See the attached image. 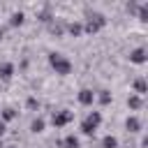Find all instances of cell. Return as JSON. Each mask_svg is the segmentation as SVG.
<instances>
[{
	"label": "cell",
	"instance_id": "6da1fadb",
	"mask_svg": "<svg viewBox=\"0 0 148 148\" xmlns=\"http://www.w3.org/2000/svg\"><path fill=\"white\" fill-rule=\"evenodd\" d=\"M104 25H106V16H104V14L92 12V9L86 12V23H83V32H86V35H95V32H99Z\"/></svg>",
	"mask_w": 148,
	"mask_h": 148
},
{
	"label": "cell",
	"instance_id": "7a4b0ae2",
	"mask_svg": "<svg viewBox=\"0 0 148 148\" xmlns=\"http://www.w3.org/2000/svg\"><path fill=\"white\" fill-rule=\"evenodd\" d=\"M49 65H51V69H53L56 74H60V76H67V74L72 72V60H69L65 53H58V51L49 53Z\"/></svg>",
	"mask_w": 148,
	"mask_h": 148
},
{
	"label": "cell",
	"instance_id": "3957f363",
	"mask_svg": "<svg viewBox=\"0 0 148 148\" xmlns=\"http://www.w3.org/2000/svg\"><path fill=\"white\" fill-rule=\"evenodd\" d=\"M99 123H102V113H99V111H90V113L81 120V132H83L86 136H92V134L97 132Z\"/></svg>",
	"mask_w": 148,
	"mask_h": 148
},
{
	"label": "cell",
	"instance_id": "277c9868",
	"mask_svg": "<svg viewBox=\"0 0 148 148\" xmlns=\"http://www.w3.org/2000/svg\"><path fill=\"white\" fill-rule=\"evenodd\" d=\"M74 120V113L69 111V109H60V111H53V116H51V123H53V127H65V125H69Z\"/></svg>",
	"mask_w": 148,
	"mask_h": 148
},
{
	"label": "cell",
	"instance_id": "5b68a950",
	"mask_svg": "<svg viewBox=\"0 0 148 148\" xmlns=\"http://www.w3.org/2000/svg\"><path fill=\"white\" fill-rule=\"evenodd\" d=\"M76 99H79L81 106H92V102H95V92H92V88H81V90L76 92Z\"/></svg>",
	"mask_w": 148,
	"mask_h": 148
},
{
	"label": "cell",
	"instance_id": "8992f818",
	"mask_svg": "<svg viewBox=\"0 0 148 148\" xmlns=\"http://www.w3.org/2000/svg\"><path fill=\"white\" fill-rule=\"evenodd\" d=\"M146 60H148V56H146V49H143V46H136V49L130 51V62H134V65H143Z\"/></svg>",
	"mask_w": 148,
	"mask_h": 148
},
{
	"label": "cell",
	"instance_id": "52a82bcc",
	"mask_svg": "<svg viewBox=\"0 0 148 148\" xmlns=\"http://www.w3.org/2000/svg\"><path fill=\"white\" fill-rule=\"evenodd\" d=\"M65 25H67V23H65L62 18H53V21L49 23V32L56 35V37H60V35H65Z\"/></svg>",
	"mask_w": 148,
	"mask_h": 148
},
{
	"label": "cell",
	"instance_id": "ba28073f",
	"mask_svg": "<svg viewBox=\"0 0 148 148\" xmlns=\"http://www.w3.org/2000/svg\"><path fill=\"white\" fill-rule=\"evenodd\" d=\"M125 130H127L130 134H136V132H141V120H139L136 116H130V118L125 120Z\"/></svg>",
	"mask_w": 148,
	"mask_h": 148
},
{
	"label": "cell",
	"instance_id": "9c48e42d",
	"mask_svg": "<svg viewBox=\"0 0 148 148\" xmlns=\"http://www.w3.org/2000/svg\"><path fill=\"white\" fill-rule=\"evenodd\" d=\"M65 32H69L72 37H79V35L83 32V23H81V21H69V23L65 25Z\"/></svg>",
	"mask_w": 148,
	"mask_h": 148
},
{
	"label": "cell",
	"instance_id": "30bf717a",
	"mask_svg": "<svg viewBox=\"0 0 148 148\" xmlns=\"http://www.w3.org/2000/svg\"><path fill=\"white\" fill-rule=\"evenodd\" d=\"M58 146H62V148H81V141H79V136L67 134L62 141H58Z\"/></svg>",
	"mask_w": 148,
	"mask_h": 148
},
{
	"label": "cell",
	"instance_id": "8fae6325",
	"mask_svg": "<svg viewBox=\"0 0 148 148\" xmlns=\"http://www.w3.org/2000/svg\"><path fill=\"white\" fill-rule=\"evenodd\" d=\"M148 92V86H146V79L143 76H139V79H134V95H139V97H143Z\"/></svg>",
	"mask_w": 148,
	"mask_h": 148
},
{
	"label": "cell",
	"instance_id": "7c38bea8",
	"mask_svg": "<svg viewBox=\"0 0 148 148\" xmlns=\"http://www.w3.org/2000/svg\"><path fill=\"white\" fill-rule=\"evenodd\" d=\"M12 76H14V65L12 62H2L0 65V79L2 81H9Z\"/></svg>",
	"mask_w": 148,
	"mask_h": 148
},
{
	"label": "cell",
	"instance_id": "4fadbf2b",
	"mask_svg": "<svg viewBox=\"0 0 148 148\" xmlns=\"http://www.w3.org/2000/svg\"><path fill=\"white\" fill-rule=\"evenodd\" d=\"M14 118H16V109H12V106H5V109L0 111V120H2L5 125H7V123H12Z\"/></svg>",
	"mask_w": 148,
	"mask_h": 148
},
{
	"label": "cell",
	"instance_id": "5bb4252c",
	"mask_svg": "<svg viewBox=\"0 0 148 148\" xmlns=\"http://www.w3.org/2000/svg\"><path fill=\"white\" fill-rule=\"evenodd\" d=\"M95 99H97L102 106H106V104H111V99H113V97H111V92H109V90H99V92H95Z\"/></svg>",
	"mask_w": 148,
	"mask_h": 148
},
{
	"label": "cell",
	"instance_id": "9a60e30c",
	"mask_svg": "<svg viewBox=\"0 0 148 148\" xmlns=\"http://www.w3.org/2000/svg\"><path fill=\"white\" fill-rule=\"evenodd\" d=\"M127 106H130L132 111H139V109L143 106V99H141L139 95H130V97H127Z\"/></svg>",
	"mask_w": 148,
	"mask_h": 148
},
{
	"label": "cell",
	"instance_id": "2e32d148",
	"mask_svg": "<svg viewBox=\"0 0 148 148\" xmlns=\"http://www.w3.org/2000/svg\"><path fill=\"white\" fill-rule=\"evenodd\" d=\"M44 127H46V120H44V118H35V120L30 123V132H35V134L44 132Z\"/></svg>",
	"mask_w": 148,
	"mask_h": 148
},
{
	"label": "cell",
	"instance_id": "e0dca14e",
	"mask_svg": "<svg viewBox=\"0 0 148 148\" xmlns=\"http://www.w3.org/2000/svg\"><path fill=\"white\" fill-rule=\"evenodd\" d=\"M23 18H25V14H23V12H14V14L9 16V25H12V28H16V25H21V23H23Z\"/></svg>",
	"mask_w": 148,
	"mask_h": 148
},
{
	"label": "cell",
	"instance_id": "ac0fdd59",
	"mask_svg": "<svg viewBox=\"0 0 148 148\" xmlns=\"http://www.w3.org/2000/svg\"><path fill=\"white\" fill-rule=\"evenodd\" d=\"M102 148H118V139H116L113 134H106V136L102 139Z\"/></svg>",
	"mask_w": 148,
	"mask_h": 148
},
{
	"label": "cell",
	"instance_id": "d6986e66",
	"mask_svg": "<svg viewBox=\"0 0 148 148\" xmlns=\"http://www.w3.org/2000/svg\"><path fill=\"white\" fill-rule=\"evenodd\" d=\"M136 12H139V21H148V5H139L136 7Z\"/></svg>",
	"mask_w": 148,
	"mask_h": 148
},
{
	"label": "cell",
	"instance_id": "ffe728a7",
	"mask_svg": "<svg viewBox=\"0 0 148 148\" xmlns=\"http://www.w3.org/2000/svg\"><path fill=\"white\" fill-rule=\"evenodd\" d=\"M25 104H28V109H30V111H37V109H39V99H37V97H28V102H25Z\"/></svg>",
	"mask_w": 148,
	"mask_h": 148
},
{
	"label": "cell",
	"instance_id": "44dd1931",
	"mask_svg": "<svg viewBox=\"0 0 148 148\" xmlns=\"http://www.w3.org/2000/svg\"><path fill=\"white\" fill-rule=\"evenodd\" d=\"M5 130H7V125H5V123H2V120H0V136H2V134H5Z\"/></svg>",
	"mask_w": 148,
	"mask_h": 148
},
{
	"label": "cell",
	"instance_id": "7402d4cb",
	"mask_svg": "<svg viewBox=\"0 0 148 148\" xmlns=\"http://www.w3.org/2000/svg\"><path fill=\"white\" fill-rule=\"evenodd\" d=\"M0 148H5V143H2V139H0Z\"/></svg>",
	"mask_w": 148,
	"mask_h": 148
},
{
	"label": "cell",
	"instance_id": "603a6c76",
	"mask_svg": "<svg viewBox=\"0 0 148 148\" xmlns=\"http://www.w3.org/2000/svg\"><path fill=\"white\" fill-rule=\"evenodd\" d=\"M5 148H16V146H5Z\"/></svg>",
	"mask_w": 148,
	"mask_h": 148
}]
</instances>
